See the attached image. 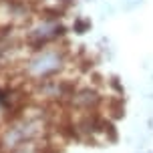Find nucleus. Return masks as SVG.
Segmentation results:
<instances>
[{"mask_svg": "<svg viewBox=\"0 0 153 153\" xmlns=\"http://www.w3.org/2000/svg\"><path fill=\"white\" fill-rule=\"evenodd\" d=\"M10 153H40V147L36 143H26V145L18 147V149H14V151H10Z\"/></svg>", "mask_w": 153, "mask_h": 153, "instance_id": "5", "label": "nucleus"}, {"mask_svg": "<svg viewBox=\"0 0 153 153\" xmlns=\"http://www.w3.org/2000/svg\"><path fill=\"white\" fill-rule=\"evenodd\" d=\"M67 65V51L59 45H48L36 51H30V54L22 61V75L28 81L42 83L48 79H54Z\"/></svg>", "mask_w": 153, "mask_h": 153, "instance_id": "2", "label": "nucleus"}, {"mask_svg": "<svg viewBox=\"0 0 153 153\" xmlns=\"http://www.w3.org/2000/svg\"><path fill=\"white\" fill-rule=\"evenodd\" d=\"M65 34V26L61 24L59 16H40L36 22L24 34V42L30 51L42 48V46L54 45Z\"/></svg>", "mask_w": 153, "mask_h": 153, "instance_id": "3", "label": "nucleus"}, {"mask_svg": "<svg viewBox=\"0 0 153 153\" xmlns=\"http://www.w3.org/2000/svg\"><path fill=\"white\" fill-rule=\"evenodd\" d=\"M45 115L42 113H20L12 117L0 131V153H10L26 143H36L45 133Z\"/></svg>", "mask_w": 153, "mask_h": 153, "instance_id": "1", "label": "nucleus"}, {"mask_svg": "<svg viewBox=\"0 0 153 153\" xmlns=\"http://www.w3.org/2000/svg\"><path fill=\"white\" fill-rule=\"evenodd\" d=\"M67 103L71 107L83 111V113H91L93 109H97V105L101 103V97L97 91H93L89 87H83V89H75Z\"/></svg>", "mask_w": 153, "mask_h": 153, "instance_id": "4", "label": "nucleus"}]
</instances>
